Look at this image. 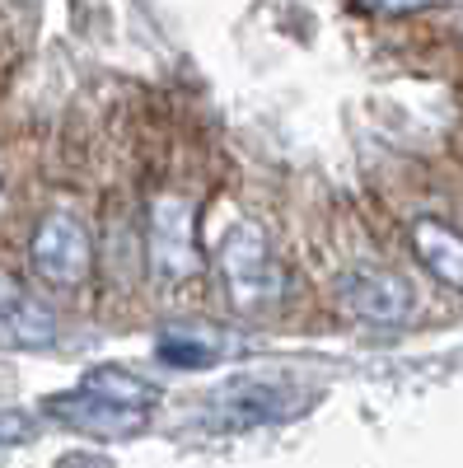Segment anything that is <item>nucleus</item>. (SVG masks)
<instances>
[{"label": "nucleus", "instance_id": "6e6552de", "mask_svg": "<svg viewBox=\"0 0 463 468\" xmlns=\"http://www.w3.org/2000/svg\"><path fill=\"white\" fill-rule=\"evenodd\" d=\"M57 319L47 304H37L24 286L0 277V346H52Z\"/></svg>", "mask_w": 463, "mask_h": 468}, {"label": "nucleus", "instance_id": "f257e3e1", "mask_svg": "<svg viewBox=\"0 0 463 468\" xmlns=\"http://www.w3.org/2000/svg\"><path fill=\"white\" fill-rule=\"evenodd\" d=\"M220 286L235 314H267L281 304L286 277L277 267V253L267 244V229L258 220H235L220 234Z\"/></svg>", "mask_w": 463, "mask_h": 468}, {"label": "nucleus", "instance_id": "9d476101", "mask_svg": "<svg viewBox=\"0 0 463 468\" xmlns=\"http://www.w3.org/2000/svg\"><path fill=\"white\" fill-rule=\"evenodd\" d=\"M80 388H89V394H99V399H108V403L141 408V412H150L154 403H160V388H154L150 379H136L132 370H118V366H94V370H85Z\"/></svg>", "mask_w": 463, "mask_h": 468}, {"label": "nucleus", "instance_id": "20e7f679", "mask_svg": "<svg viewBox=\"0 0 463 468\" xmlns=\"http://www.w3.org/2000/svg\"><path fill=\"white\" fill-rule=\"evenodd\" d=\"M33 271L52 286H80L94 267V244H89V229L80 216L70 211H47L33 229V244H28Z\"/></svg>", "mask_w": 463, "mask_h": 468}, {"label": "nucleus", "instance_id": "9b49d317", "mask_svg": "<svg viewBox=\"0 0 463 468\" xmlns=\"http://www.w3.org/2000/svg\"><path fill=\"white\" fill-rule=\"evenodd\" d=\"M37 436V417L19 412V408H5L0 412V445H24Z\"/></svg>", "mask_w": 463, "mask_h": 468}, {"label": "nucleus", "instance_id": "ddd939ff", "mask_svg": "<svg viewBox=\"0 0 463 468\" xmlns=\"http://www.w3.org/2000/svg\"><path fill=\"white\" fill-rule=\"evenodd\" d=\"M57 468H112L108 459H99V454H66Z\"/></svg>", "mask_w": 463, "mask_h": 468}, {"label": "nucleus", "instance_id": "7ed1b4c3", "mask_svg": "<svg viewBox=\"0 0 463 468\" xmlns=\"http://www.w3.org/2000/svg\"><path fill=\"white\" fill-rule=\"evenodd\" d=\"M300 408H309V394L295 384L281 379H258V375H239L220 384L206 412L216 426H229V431H244V426H267V421H290Z\"/></svg>", "mask_w": 463, "mask_h": 468}, {"label": "nucleus", "instance_id": "1a4fd4ad", "mask_svg": "<svg viewBox=\"0 0 463 468\" xmlns=\"http://www.w3.org/2000/svg\"><path fill=\"white\" fill-rule=\"evenodd\" d=\"M412 253L436 282L463 291V234L445 220H416L412 225Z\"/></svg>", "mask_w": 463, "mask_h": 468}, {"label": "nucleus", "instance_id": "0eeeda50", "mask_svg": "<svg viewBox=\"0 0 463 468\" xmlns=\"http://www.w3.org/2000/svg\"><path fill=\"white\" fill-rule=\"evenodd\" d=\"M154 356L174 370H206L225 356H239V342L206 324H169L154 333Z\"/></svg>", "mask_w": 463, "mask_h": 468}, {"label": "nucleus", "instance_id": "39448f33", "mask_svg": "<svg viewBox=\"0 0 463 468\" xmlns=\"http://www.w3.org/2000/svg\"><path fill=\"white\" fill-rule=\"evenodd\" d=\"M337 300L346 314H356L365 324H407L412 309H416V295L403 277H394V271H374V267H352L337 277Z\"/></svg>", "mask_w": 463, "mask_h": 468}, {"label": "nucleus", "instance_id": "f8f14e48", "mask_svg": "<svg viewBox=\"0 0 463 468\" xmlns=\"http://www.w3.org/2000/svg\"><path fill=\"white\" fill-rule=\"evenodd\" d=\"M370 10H384V15H407V10H426V5H440V0H365Z\"/></svg>", "mask_w": 463, "mask_h": 468}, {"label": "nucleus", "instance_id": "f03ea898", "mask_svg": "<svg viewBox=\"0 0 463 468\" xmlns=\"http://www.w3.org/2000/svg\"><path fill=\"white\" fill-rule=\"evenodd\" d=\"M145 253L154 282L178 286L202 271V244H197V202L187 192H154L145 216Z\"/></svg>", "mask_w": 463, "mask_h": 468}, {"label": "nucleus", "instance_id": "423d86ee", "mask_svg": "<svg viewBox=\"0 0 463 468\" xmlns=\"http://www.w3.org/2000/svg\"><path fill=\"white\" fill-rule=\"evenodd\" d=\"M47 417H57L70 431H85V436H99V441H127V436H141L145 431V412L141 408H122V403H108L89 388H66V394H52L43 403Z\"/></svg>", "mask_w": 463, "mask_h": 468}]
</instances>
